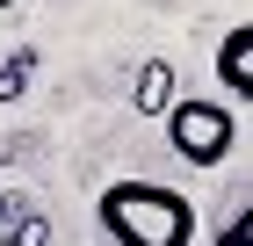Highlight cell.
Masks as SVG:
<instances>
[{"label":"cell","mask_w":253,"mask_h":246,"mask_svg":"<svg viewBox=\"0 0 253 246\" xmlns=\"http://www.w3.org/2000/svg\"><path fill=\"white\" fill-rule=\"evenodd\" d=\"M0 7H15V0H0Z\"/></svg>","instance_id":"ba28073f"},{"label":"cell","mask_w":253,"mask_h":246,"mask_svg":"<svg viewBox=\"0 0 253 246\" xmlns=\"http://www.w3.org/2000/svg\"><path fill=\"white\" fill-rule=\"evenodd\" d=\"M101 232L116 246H188L195 210L188 196L159 189V181H116V189H101Z\"/></svg>","instance_id":"6da1fadb"},{"label":"cell","mask_w":253,"mask_h":246,"mask_svg":"<svg viewBox=\"0 0 253 246\" xmlns=\"http://www.w3.org/2000/svg\"><path fill=\"white\" fill-rule=\"evenodd\" d=\"M174 101H181L174 65H167V58H145V65H137V87H130V109L137 116H174Z\"/></svg>","instance_id":"3957f363"},{"label":"cell","mask_w":253,"mask_h":246,"mask_svg":"<svg viewBox=\"0 0 253 246\" xmlns=\"http://www.w3.org/2000/svg\"><path fill=\"white\" fill-rule=\"evenodd\" d=\"M51 239V225H43L37 210H29V217H15V232H7V246H43Z\"/></svg>","instance_id":"8992f818"},{"label":"cell","mask_w":253,"mask_h":246,"mask_svg":"<svg viewBox=\"0 0 253 246\" xmlns=\"http://www.w3.org/2000/svg\"><path fill=\"white\" fill-rule=\"evenodd\" d=\"M217 246H253V203L239 210V217H232L224 232H217Z\"/></svg>","instance_id":"52a82bcc"},{"label":"cell","mask_w":253,"mask_h":246,"mask_svg":"<svg viewBox=\"0 0 253 246\" xmlns=\"http://www.w3.org/2000/svg\"><path fill=\"white\" fill-rule=\"evenodd\" d=\"M167 138L188 167H217L224 152H232V109L224 101H203V95H181L174 116H167Z\"/></svg>","instance_id":"7a4b0ae2"},{"label":"cell","mask_w":253,"mask_h":246,"mask_svg":"<svg viewBox=\"0 0 253 246\" xmlns=\"http://www.w3.org/2000/svg\"><path fill=\"white\" fill-rule=\"evenodd\" d=\"M29 73H37V58H29V51H22V58H7V65H0V101H15Z\"/></svg>","instance_id":"5b68a950"},{"label":"cell","mask_w":253,"mask_h":246,"mask_svg":"<svg viewBox=\"0 0 253 246\" xmlns=\"http://www.w3.org/2000/svg\"><path fill=\"white\" fill-rule=\"evenodd\" d=\"M217 80H224L239 101H253V22L224 29V44H217Z\"/></svg>","instance_id":"277c9868"}]
</instances>
